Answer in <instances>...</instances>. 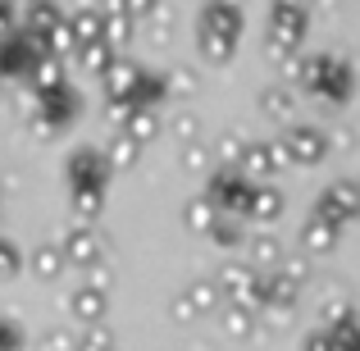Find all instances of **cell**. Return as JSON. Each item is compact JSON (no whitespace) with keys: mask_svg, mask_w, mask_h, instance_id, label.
<instances>
[{"mask_svg":"<svg viewBox=\"0 0 360 351\" xmlns=\"http://www.w3.org/2000/svg\"><path fill=\"white\" fill-rule=\"evenodd\" d=\"M306 32H310V5L274 0V5H269V23H264L269 55H297V46L306 42Z\"/></svg>","mask_w":360,"mask_h":351,"instance_id":"6da1fadb","label":"cell"},{"mask_svg":"<svg viewBox=\"0 0 360 351\" xmlns=\"http://www.w3.org/2000/svg\"><path fill=\"white\" fill-rule=\"evenodd\" d=\"M205 196L214 201V210H219V215H233V219H238V215H251L255 183L242 174V169H214Z\"/></svg>","mask_w":360,"mask_h":351,"instance_id":"7a4b0ae2","label":"cell"},{"mask_svg":"<svg viewBox=\"0 0 360 351\" xmlns=\"http://www.w3.org/2000/svg\"><path fill=\"white\" fill-rule=\"evenodd\" d=\"M64 174H69V192H105V178L115 174L101 146H78L64 160Z\"/></svg>","mask_w":360,"mask_h":351,"instance_id":"3957f363","label":"cell"},{"mask_svg":"<svg viewBox=\"0 0 360 351\" xmlns=\"http://www.w3.org/2000/svg\"><path fill=\"white\" fill-rule=\"evenodd\" d=\"M46 42L41 37H27V32H18V37H5L0 42V78H27L32 82V73H37V64L46 60Z\"/></svg>","mask_w":360,"mask_h":351,"instance_id":"277c9868","label":"cell"},{"mask_svg":"<svg viewBox=\"0 0 360 351\" xmlns=\"http://www.w3.org/2000/svg\"><path fill=\"white\" fill-rule=\"evenodd\" d=\"M278 141H283V151H288L292 169H297V165L315 169L319 160H328V132L315 128V123H292V128L278 132Z\"/></svg>","mask_w":360,"mask_h":351,"instance_id":"5b68a950","label":"cell"},{"mask_svg":"<svg viewBox=\"0 0 360 351\" xmlns=\"http://www.w3.org/2000/svg\"><path fill=\"white\" fill-rule=\"evenodd\" d=\"M60 251L69 264H78V269H91V264H105V233L96 229V224H78L73 219L69 229L60 237Z\"/></svg>","mask_w":360,"mask_h":351,"instance_id":"8992f818","label":"cell"},{"mask_svg":"<svg viewBox=\"0 0 360 351\" xmlns=\"http://www.w3.org/2000/svg\"><path fill=\"white\" fill-rule=\"evenodd\" d=\"M315 215L328 219L333 229L352 224L360 215V183H356V178H338V183H328L324 192H319V201H315Z\"/></svg>","mask_w":360,"mask_h":351,"instance_id":"52a82bcc","label":"cell"},{"mask_svg":"<svg viewBox=\"0 0 360 351\" xmlns=\"http://www.w3.org/2000/svg\"><path fill=\"white\" fill-rule=\"evenodd\" d=\"M242 174L251 178L255 187H264L274 174H283V169H292V160H288V151H283V141L278 137H264V141H251L246 146V155H242Z\"/></svg>","mask_w":360,"mask_h":351,"instance_id":"ba28073f","label":"cell"},{"mask_svg":"<svg viewBox=\"0 0 360 351\" xmlns=\"http://www.w3.org/2000/svg\"><path fill=\"white\" fill-rule=\"evenodd\" d=\"M260 283H264V274H255L246 260H233V264L219 269L224 301H233V306H255L260 310Z\"/></svg>","mask_w":360,"mask_h":351,"instance_id":"9c48e42d","label":"cell"},{"mask_svg":"<svg viewBox=\"0 0 360 351\" xmlns=\"http://www.w3.org/2000/svg\"><path fill=\"white\" fill-rule=\"evenodd\" d=\"M64 310H69V319L87 333V328H101L105 324V310H110V297L96 288H87V283H78V288L64 297Z\"/></svg>","mask_w":360,"mask_h":351,"instance_id":"30bf717a","label":"cell"},{"mask_svg":"<svg viewBox=\"0 0 360 351\" xmlns=\"http://www.w3.org/2000/svg\"><path fill=\"white\" fill-rule=\"evenodd\" d=\"M196 27L201 32H214V37H229V42H242L246 32V14L229 0H205L201 14H196Z\"/></svg>","mask_w":360,"mask_h":351,"instance_id":"8fae6325","label":"cell"},{"mask_svg":"<svg viewBox=\"0 0 360 351\" xmlns=\"http://www.w3.org/2000/svg\"><path fill=\"white\" fill-rule=\"evenodd\" d=\"M255 110H260L269 123H283V128H292V123H297V87H292V82H269V87H260V96H255Z\"/></svg>","mask_w":360,"mask_h":351,"instance_id":"7c38bea8","label":"cell"},{"mask_svg":"<svg viewBox=\"0 0 360 351\" xmlns=\"http://www.w3.org/2000/svg\"><path fill=\"white\" fill-rule=\"evenodd\" d=\"M283 260H288V251H283V237L278 233H255V237H246V264H251L255 274H278Z\"/></svg>","mask_w":360,"mask_h":351,"instance_id":"4fadbf2b","label":"cell"},{"mask_svg":"<svg viewBox=\"0 0 360 351\" xmlns=\"http://www.w3.org/2000/svg\"><path fill=\"white\" fill-rule=\"evenodd\" d=\"M41 106H37V119H46L51 128H64V123H73L78 119V110H82V101H78V91L73 87H60V91H46V96H37Z\"/></svg>","mask_w":360,"mask_h":351,"instance_id":"5bb4252c","label":"cell"},{"mask_svg":"<svg viewBox=\"0 0 360 351\" xmlns=\"http://www.w3.org/2000/svg\"><path fill=\"white\" fill-rule=\"evenodd\" d=\"M297 242H301V255H333V246H338V229L328 219H319L315 210H310V219L301 224V233H297Z\"/></svg>","mask_w":360,"mask_h":351,"instance_id":"9a60e30c","label":"cell"},{"mask_svg":"<svg viewBox=\"0 0 360 351\" xmlns=\"http://www.w3.org/2000/svg\"><path fill=\"white\" fill-rule=\"evenodd\" d=\"M64 18H69V14H64L55 0H32V5H27V18H23V32H27V37H41V42H46V37H51L55 27L64 23Z\"/></svg>","mask_w":360,"mask_h":351,"instance_id":"2e32d148","label":"cell"},{"mask_svg":"<svg viewBox=\"0 0 360 351\" xmlns=\"http://www.w3.org/2000/svg\"><path fill=\"white\" fill-rule=\"evenodd\" d=\"M69 27H73V37H78V51H82V46L105 42V14H101L96 5H78L69 14Z\"/></svg>","mask_w":360,"mask_h":351,"instance_id":"e0dca14e","label":"cell"},{"mask_svg":"<svg viewBox=\"0 0 360 351\" xmlns=\"http://www.w3.org/2000/svg\"><path fill=\"white\" fill-rule=\"evenodd\" d=\"M352 64L347 60H333V55H328V69H324V82H319V91L315 96H324V101H333V106H342L347 96H352Z\"/></svg>","mask_w":360,"mask_h":351,"instance_id":"ac0fdd59","label":"cell"},{"mask_svg":"<svg viewBox=\"0 0 360 351\" xmlns=\"http://www.w3.org/2000/svg\"><path fill=\"white\" fill-rule=\"evenodd\" d=\"M137 78H141V64H132V60H123L119 55V64L101 78V87H105V101H132V87H137Z\"/></svg>","mask_w":360,"mask_h":351,"instance_id":"d6986e66","label":"cell"},{"mask_svg":"<svg viewBox=\"0 0 360 351\" xmlns=\"http://www.w3.org/2000/svg\"><path fill=\"white\" fill-rule=\"evenodd\" d=\"M73 60H78V69L87 73V78H96V82H101V78H105V73L119 64V51H115L110 42H96V46H82Z\"/></svg>","mask_w":360,"mask_h":351,"instance_id":"ffe728a7","label":"cell"},{"mask_svg":"<svg viewBox=\"0 0 360 351\" xmlns=\"http://www.w3.org/2000/svg\"><path fill=\"white\" fill-rule=\"evenodd\" d=\"M27 269L37 274L41 283H55L64 269H69V260H64V251H60V242H41L32 255H27Z\"/></svg>","mask_w":360,"mask_h":351,"instance_id":"44dd1931","label":"cell"},{"mask_svg":"<svg viewBox=\"0 0 360 351\" xmlns=\"http://www.w3.org/2000/svg\"><path fill=\"white\" fill-rule=\"evenodd\" d=\"M214 224H219V210H214V201L210 196H187V205H183V229L187 233H205L210 237L214 233Z\"/></svg>","mask_w":360,"mask_h":351,"instance_id":"7402d4cb","label":"cell"},{"mask_svg":"<svg viewBox=\"0 0 360 351\" xmlns=\"http://www.w3.org/2000/svg\"><path fill=\"white\" fill-rule=\"evenodd\" d=\"M219 324H224V333H229V338L246 343V338L255 333V324H260V310H255V306H233V301H224Z\"/></svg>","mask_w":360,"mask_h":351,"instance_id":"603a6c76","label":"cell"},{"mask_svg":"<svg viewBox=\"0 0 360 351\" xmlns=\"http://www.w3.org/2000/svg\"><path fill=\"white\" fill-rule=\"evenodd\" d=\"M301 288L288 279V274H264L260 283V306H283V310H297Z\"/></svg>","mask_w":360,"mask_h":351,"instance_id":"cb8c5ba5","label":"cell"},{"mask_svg":"<svg viewBox=\"0 0 360 351\" xmlns=\"http://www.w3.org/2000/svg\"><path fill=\"white\" fill-rule=\"evenodd\" d=\"M283 210H288V196H283L274 183L255 187V196H251V219H255V224H278Z\"/></svg>","mask_w":360,"mask_h":351,"instance_id":"d4e9b609","label":"cell"},{"mask_svg":"<svg viewBox=\"0 0 360 351\" xmlns=\"http://www.w3.org/2000/svg\"><path fill=\"white\" fill-rule=\"evenodd\" d=\"M183 292H187V301L196 306V315H219V310H224V288H219V279H192Z\"/></svg>","mask_w":360,"mask_h":351,"instance_id":"484cf974","label":"cell"},{"mask_svg":"<svg viewBox=\"0 0 360 351\" xmlns=\"http://www.w3.org/2000/svg\"><path fill=\"white\" fill-rule=\"evenodd\" d=\"M165 96H169V78H165V73H146V69H141L137 87H132V106H137V110H155Z\"/></svg>","mask_w":360,"mask_h":351,"instance_id":"4316f807","label":"cell"},{"mask_svg":"<svg viewBox=\"0 0 360 351\" xmlns=\"http://www.w3.org/2000/svg\"><path fill=\"white\" fill-rule=\"evenodd\" d=\"M60 87H69V69H64V60L46 55V60L37 64V73H32V91L46 96V91H60Z\"/></svg>","mask_w":360,"mask_h":351,"instance_id":"83f0119b","label":"cell"},{"mask_svg":"<svg viewBox=\"0 0 360 351\" xmlns=\"http://www.w3.org/2000/svg\"><path fill=\"white\" fill-rule=\"evenodd\" d=\"M137 155H141V146H137L132 137H123V132H110L105 160H110V169H115V174H128V169H137Z\"/></svg>","mask_w":360,"mask_h":351,"instance_id":"f1b7e54d","label":"cell"},{"mask_svg":"<svg viewBox=\"0 0 360 351\" xmlns=\"http://www.w3.org/2000/svg\"><path fill=\"white\" fill-rule=\"evenodd\" d=\"M201 123L205 119L196 115V110H178V115L165 123V132L178 141V146H196V141H201Z\"/></svg>","mask_w":360,"mask_h":351,"instance_id":"f546056e","label":"cell"},{"mask_svg":"<svg viewBox=\"0 0 360 351\" xmlns=\"http://www.w3.org/2000/svg\"><path fill=\"white\" fill-rule=\"evenodd\" d=\"M160 132H165V119H160V110H137L132 123L123 128V137H132L137 146H146V141H155Z\"/></svg>","mask_w":360,"mask_h":351,"instance_id":"4dcf8cb0","label":"cell"},{"mask_svg":"<svg viewBox=\"0 0 360 351\" xmlns=\"http://www.w3.org/2000/svg\"><path fill=\"white\" fill-rule=\"evenodd\" d=\"M324 69H328V55H301L292 87H301V91H310V96H315V91H319V82H324Z\"/></svg>","mask_w":360,"mask_h":351,"instance_id":"1f68e13d","label":"cell"},{"mask_svg":"<svg viewBox=\"0 0 360 351\" xmlns=\"http://www.w3.org/2000/svg\"><path fill=\"white\" fill-rule=\"evenodd\" d=\"M196 51H201L205 64H229L233 51H238V42H229V37H214V32H201V27H196Z\"/></svg>","mask_w":360,"mask_h":351,"instance_id":"d6a6232c","label":"cell"},{"mask_svg":"<svg viewBox=\"0 0 360 351\" xmlns=\"http://www.w3.org/2000/svg\"><path fill=\"white\" fill-rule=\"evenodd\" d=\"M174 32H178V18L169 14L165 5H160L155 14L146 18V37H150V46H160V51H165V46H174Z\"/></svg>","mask_w":360,"mask_h":351,"instance_id":"836d02e7","label":"cell"},{"mask_svg":"<svg viewBox=\"0 0 360 351\" xmlns=\"http://www.w3.org/2000/svg\"><path fill=\"white\" fill-rule=\"evenodd\" d=\"M132 37H137V18H128V14H110L105 18V42L115 46V51H128Z\"/></svg>","mask_w":360,"mask_h":351,"instance_id":"e575fe53","label":"cell"},{"mask_svg":"<svg viewBox=\"0 0 360 351\" xmlns=\"http://www.w3.org/2000/svg\"><path fill=\"white\" fill-rule=\"evenodd\" d=\"M105 215V192H73V219L78 224H96Z\"/></svg>","mask_w":360,"mask_h":351,"instance_id":"d590c367","label":"cell"},{"mask_svg":"<svg viewBox=\"0 0 360 351\" xmlns=\"http://www.w3.org/2000/svg\"><path fill=\"white\" fill-rule=\"evenodd\" d=\"M246 146H251V141H246L242 132H224L219 146H214V155H219V169H238L242 155H246Z\"/></svg>","mask_w":360,"mask_h":351,"instance_id":"8d00e7d4","label":"cell"},{"mask_svg":"<svg viewBox=\"0 0 360 351\" xmlns=\"http://www.w3.org/2000/svg\"><path fill=\"white\" fill-rule=\"evenodd\" d=\"M210 160H214V151L205 146V141L178 151V165H183V174H205V169H210Z\"/></svg>","mask_w":360,"mask_h":351,"instance_id":"74e56055","label":"cell"},{"mask_svg":"<svg viewBox=\"0 0 360 351\" xmlns=\"http://www.w3.org/2000/svg\"><path fill=\"white\" fill-rule=\"evenodd\" d=\"M23 251H18V242L14 237H5L0 233V279H14V274H23Z\"/></svg>","mask_w":360,"mask_h":351,"instance_id":"f35d334b","label":"cell"},{"mask_svg":"<svg viewBox=\"0 0 360 351\" xmlns=\"http://www.w3.org/2000/svg\"><path fill=\"white\" fill-rule=\"evenodd\" d=\"M165 78H169V96H196L201 91V73L196 69H174Z\"/></svg>","mask_w":360,"mask_h":351,"instance_id":"ab89813d","label":"cell"},{"mask_svg":"<svg viewBox=\"0 0 360 351\" xmlns=\"http://www.w3.org/2000/svg\"><path fill=\"white\" fill-rule=\"evenodd\" d=\"M210 242H214V246H246V237H242V224L233 219V215H219V224H214Z\"/></svg>","mask_w":360,"mask_h":351,"instance_id":"60d3db41","label":"cell"},{"mask_svg":"<svg viewBox=\"0 0 360 351\" xmlns=\"http://www.w3.org/2000/svg\"><path fill=\"white\" fill-rule=\"evenodd\" d=\"M78 351H119V338L110 333L105 324H101V328H87V333H78Z\"/></svg>","mask_w":360,"mask_h":351,"instance_id":"b9f144b4","label":"cell"},{"mask_svg":"<svg viewBox=\"0 0 360 351\" xmlns=\"http://www.w3.org/2000/svg\"><path fill=\"white\" fill-rule=\"evenodd\" d=\"M132 115H137V106L132 101H105V123H110V132H123L132 123Z\"/></svg>","mask_w":360,"mask_h":351,"instance_id":"7bdbcfd3","label":"cell"},{"mask_svg":"<svg viewBox=\"0 0 360 351\" xmlns=\"http://www.w3.org/2000/svg\"><path fill=\"white\" fill-rule=\"evenodd\" d=\"M41 351H78V333H73V328H46Z\"/></svg>","mask_w":360,"mask_h":351,"instance_id":"ee69618b","label":"cell"},{"mask_svg":"<svg viewBox=\"0 0 360 351\" xmlns=\"http://www.w3.org/2000/svg\"><path fill=\"white\" fill-rule=\"evenodd\" d=\"M310 269H315V264H310V255H288V260L278 264V274H288L297 288H306V283H310Z\"/></svg>","mask_w":360,"mask_h":351,"instance_id":"f6af8a7d","label":"cell"},{"mask_svg":"<svg viewBox=\"0 0 360 351\" xmlns=\"http://www.w3.org/2000/svg\"><path fill=\"white\" fill-rule=\"evenodd\" d=\"M169 319H174V324H192V319H201L196 306L187 301V292H174V297H169Z\"/></svg>","mask_w":360,"mask_h":351,"instance_id":"bcb514c9","label":"cell"},{"mask_svg":"<svg viewBox=\"0 0 360 351\" xmlns=\"http://www.w3.org/2000/svg\"><path fill=\"white\" fill-rule=\"evenodd\" d=\"M292 315H297V310H283V306H260V324H264V328H274V333H283V328L292 324Z\"/></svg>","mask_w":360,"mask_h":351,"instance_id":"7dc6e473","label":"cell"},{"mask_svg":"<svg viewBox=\"0 0 360 351\" xmlns=\"http://www.w3.org/2000/svg\"><path fill=\"white\" fill-rule=\"evenodd\" d=\"M87 288H96V292H115V269H110V264H91L87 269Z\"/></svg>","mask_w":360,"mask_h":351,"instance_id":"c3c4849f","label":"cell"},{"mask_svg":"<svg viewBox=\"0 0 360 351\" xmlns=\"http://www.w3.org/2000/svg\"><path fill=\"white\" fill-rule=\"evenodd\" d=\"M0 351H23V328H18V319H0Z\"/></svg>","mask_w":360,"mask_h":351,"instance_id":"681fc988","label":"cell"},{"mask_svg":"<svg viewBox=\"0 0 360 351\" xmlns=\"http://www.w3.org/2000/svg\"><path fill=\"white\" fill-rule=\"evenodd\" d=\"M301 351H338V343H333V333H328V328H310L306 343H301Z\"/></svg>","mask_w":360,"mask_h":351,"instance_id":"f907efd6","label":"cell"},{"mask_svg":"<svg viewBox=\"0 0 360 351\" xmlns=\"http://www.w3.org/2000/svg\"><path fill=\"white\" fill-rule=\"evenodd\" d=\"M123 9H128V18H137V23H146L150 14L160 9V0H123Z\"/></svg>","mask_w":360,"mask_h":351,"instance_id":"816d5d0a","label":"cell"},{"mask_svg":"<svg viewBox=\"0 0 360 351\" xmlns=\"http://www.w3.org/2000/svg\"><path fill=\"white\" fill-rule=\"evenodd\" d=\"M27 132H32L37 141H51V137H55V132H60V128H51V123H46V119H27Z\"/></svg>","mask_w":360,"mask_h":351,"instance_id":"f5cc1de1","label":"cell"},{"mask_svg":"<svg viewBox=\"0 0 360 351\" xmlns=\"http://www.w3.org/2000/svg\"><path fill=\"white\" fill-rule=\"evenodd\" d=\"M9 32H14V5H9V0H0V42H5Z\"/></svg>","mask_w":360,"mask_h":351,"instance_id":"db71d44e","label":"cell"},{"mask_svg":"<svg viewBox=\"0 0 360 351\" xmlns=\"http://www.w3.org/2000/svg\"><path fill=\"white\" fill-rule=\"evenodd\" d=\"M288 5H310V0H288Z\"/></svg>","mask_w":360,"mask_h":351,"instance_id":"11a10c76","label":"cell"},{"mask_svg":"<svg viewBox=\"0 0 360 351\" xmlns=\"http://www.w3.org/2000/svg\"><path fill=\"white\" fill-rule=\"evenodd\" d=\"M229 5H238V9H242V5H246V0H229Z\"/></svg>","mask_w":360,"mask_h":351,"instance_id":"9f6ffc18","label":"cell"},{"mask_svg":"<svg viewBox=\"0 0 360 351\" xmlns=\"http://www.w3.org/2000/svg\"><path fill=\"white\" fill-rule=\"evenodd\" d=\"M0 196H5V187H0Z\"/></svg>","mask_w":360,"mask_h":351,"instance_id":"6f0895ef","label":"cell"},{"mask_svg":"<svg viewBox=\"0 0 360 351\" xmlns=\"http://www.w3.org/2000/svg\"><path fill=\"white\" fill-rule=\"evenodd\" d=\"M356 183H360V178H356Z\"/></svg>","mask_w":360,"mask_h":351,"instance_id":"680465c9","label":"cell"},{"mask_svg":"<svg viewBox=\"0 0 360 351\" xmlns=\"http://www.w3.org/2000/svg\"><path fill=\"white\" fill-rule=\"evenodd\" d=\"M269 5H274V0H269Z\"/></svg>","mask_w":360,"mask_h":351,"instance_id":"91938a15","label":"cell"}]
</instances>
